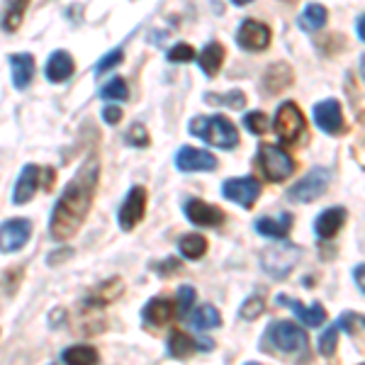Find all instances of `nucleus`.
Instances as JSON below:
<instances>
[{
	"label": "nucleus",
	"instance_id": "1",
	"mask_svg": "<svg viewBox=\"0 0 365 365\" xmlns=\"http://www.w3.org/2000/svg\"><path fill=\"white\" fill-rule=\"evenodd\" d=\"M100 180V161L88 158V161L76 170V175L68 180L63 192L58 195L54 210H51L49 234L54 241H68L78 229L83 227L93 210V200L98 192Z\"/></svg>",
	"mask_w": 365,
	"mask_h": 365
},
{
	"label": "nucleus",
	"instance_id": "2",
	"mask_svg": "<svg viewBox=\"0 0 365 365\" xmlns=\"http://www.w3.org/2000/svg\"><path fill=\"white\" fill-rule=\"evenodd\" d=\"M187 132L192 137L202 139L205 144L217 146V149H237L239 146V129L225 115H200L192 117Z\"/></svg>",
	"mask_w": 365,
	"mask_h": 365
},
{
	"label": "nucleus",
	"instance_id": "3",
	"mask_svg": "<svg viewBox=\"0 0 365 365\" xmlns=\"http://www.w3.org/2000/svg\"><path fill=\"white\" fill-rule=\"evenodd\" d=\"M266 349L280 353V356L304 361V358H309L307 331L297 327L295 322H273L266 329Z\"/></svg>",
	"mask_w": 365,
	"mask_h": 365
},
{
	"label": "nucleus",
	"instance_id": "4",
	"mask_svg": "<svg viewBox=\"0 0 365 365\" xmlns=\"http://www.w3.org/2000/svg\"><path fill=\"white\" fill-rule=\"evenodd\" d=\"M256 163H258V168H261L263 178L270 180V182L287 180L297 168L295 158L287 154L285 149H280V146H275V144H261V146H258Z\"/></svg>",
	"mask_w": 365,
	"mask_h": 365
},
{
	"label": "nucleus",
	"instance_id": "5",
	"mask_svg": "<svg viewBox=\"0 0 365 365\" xmlns=\"http://www.w3.org/2000/svg\"><path fill=\"white\" fill-rule=\"evenodd\" d=\"M299 261V249L295 244H287V241H278L275 246H268L261 253V266L263 270L275 280H282L292 273V268Z\"/></svg>",
	"mask_w": 365,
	"mask_h": 365
},
{
	"label": "nucleus",
	"instance_id": "6",
	"mask_svg": "<svg viewBox=\"0 0 365 365\" xmlns=\"http://www.w3.org/2000/svg\"><path fill=\"white\" fill-rule=\"evenodd\" d=\"M273 129L282 144H297L304 137V115L297 103H282L275 113Z\"/></svg>",
	"mask_w": 365,
	"mask_h": 365
},
{
	"label": "nucleus",
	"instance_id": "7",
	"mask_svg": "<svg viewBox=\"0 0 365 365\" xmlns=\"http://www.w3.org/2000/svg\"><path fill=\"white\" fill-rule=\"evenodd\" d=\"M329 180H331V173L327 168H312L302 180L287 190V197L292 202H314L327 192Z\"/></svg>",
	"mask_w": 365,
	"mask_h": 365
},
{
	"label": "nucleus",
	"instance_id": "8",
	"mask_svg": "<svg viewBox=\"0 0 365 365\" xmlns=\"http://www.w3.org/2000/svg\"><path fill=\"white\" fill-rule=\"evenodd\" d=\"M146 202H149V195H146V187L134 185L132 190L127 192L125 202H122L120 212H117V222H120L122 232H132L134 227L144 220L146 215Z\"/></svg>",
	"mask_w": 365,
	"mask_h": 365
},
{
	"label": "nucleus",
	"instance_id": "9",
	"mask_svg": "<svg viewBox=\"0 0 365 365\" xmlns=\"http://www.w3.org/2000/svg\"><path fill=\"white\" fill-rule=\"evenodd\" d=\"M222 195L232 202H237L239 207L251 210L256 205V200L261 197V182L251 175H241V178H229L222 185Z\"/></svg>",
	"mask_w": 365,
	"mask_h": 365
},
{
	"label": "nucleus",
	"instance_id": "10",
	"mask_svg": "<svg viewBox=\"0 0 365 365\" xmlns=\"http://www.w3.org/2000/svg\"><path fill=\"white\" fill-rule=\"evenodd\" d=\"M32 237V222L27 217H17V220H5L0 225V253H15L27 246Z\"/></svg>",
	"mask_w": 365,
	"mask_h": 365
},
{
	"label": "nucleus",
	"instance_id": "11",
	"mask_svg": "<svg viewBox=\"0 0 365 365\" xmlns=\"http://www.w3.org/2000/svg\"><path fill=\"white\" fill-rule=\"evenodd\" d=\"M175 168L182 170V173H210V170L220 168V161H217L215 154H210L205 149L182 146L175 154Z\"/></svg>",
	"mask_w": 365,
	"mask_h": 365
},
{
	"label": "nucleus",
	"instance_id": "12",
	"mask_svg": "<svg viewBox=\"0 0 365 365\" xmlns=\"http://www.w3.org/2000/svg\"><path fill=\"white\" fill-rule=\"evenodd\" d=\"M270 39H273V32H270V27L261 20H244L237 32V44L244 51H253V54L268 49Z\"/></svg>",
	"mask_w": 365,
	"mask_h": 365
},
{
	"label": "nucleus",
	"instance_id": "13",
	"mask_svg": "<svg viewBox=\"0 0 365 365\" xmlns=\"http://www.w3.org/2000/svg\"><path fill=\"white\" fill-rule=\"evenodd\" d=\"M314 122L319 125L322 132L331 134V137H339V134L346 132V120H344V110H341V103L336 98L322 100V103L314 105Z\"/></svg>",
	"mask_w": 365,
	"mask_h": 365
},
{
	"label": "nucleus",
	"instance_id": "14",
	"mask_svg": "<svg viewBox=\"0 0 365 365\" xmlns=\"http://www.w3.org/2000/svg\"><path fill=\"white\" fill-rule=\"evenodd\" d=\"M182 212H185V217L195 227H212V229H215V227H222L227 222L225 210H220L217 205H207L205 200H200V197L187 200Z\"/></svg>",
	"mask_w": 365,
	"mask_h": 365
},
{
	"label": "nucleus",
	"instance_id": "15",
	"mask_svg": "<svg viewBox=\"0 0 365 365\" xmlns=\"http://www.w3.org/2000/svg\"><path fill=\"white\" fill-rule=\"evenodd\" d=\"M292 83H295V71L285 61L270 63L261 76V91L266 93V96H280V93L287 91Z\"/></svg>",
	"mask_w": 365,
	"mask_h": 365
},
{
	"label": "nucleus",
	"instance_id": "16",
	"mask_svg": "<svg viewBox=\"0 0 365 365\" xmlns=\"http://www.w3.org/2000/svg\"><path fill=\"white\" fill-rule=\"evenodd\" d=\"M44 168L34 166V163H27L25 168L20 170L13 187V202L15 205H27L29 200L34 197V192L39 190V182H42Z\"/></svg>",
	"mask_w": 365,
	"mask_h": 365
},
{
	"label": "nucleus",
	"instance_id": "17",
	"mask_svg": "<svg viewBox=\"0 0 365 365\" xmlns=\"http://www.w3.org/2000/svg\"><path fill=\"white\" fill-rule=\"evenodd\" d=\"M76 71V61L68 51L56 49L54 54L46 58V66H44V76L49 83H66V81L73 76Z\"/></svg>",
	"mask_w": 365,
	"mask_h": 365
},
{
	"label": "nucleus",
	"instance_id": "18",
	"mask_svg": "<svg viewBox=\"0 0 365 365\" xmlns=\"http://www.w3.org/2000/svg\"><path fill=\"white\" fill-rule=\"evenodd\" d=\"M278 304H282V307H290L292 312H295L297 319L302 322L304 327H309V329H317V327H322V324L327 322V309H324L319 302H314L312 307H304V304L297 302L295 297L280 295L278 297Z\"/></svg>",
	"mask_w": 365,
	"mask_h": 365
},
{
	"label": "nucleus",
	"instance_id": "19",
	"mask_svg": "<svg viewBox=\"0 0 365 365\" xmlns=\"http://www.w3.org/2000/svg\"><path fill=\"white\" fill-rule=\"evenodd\" d=\"M8 61H10V73H13V86L17 91H27L34 78V71H37L34 56L27 54V51H20V54H10Z\"/></svg>",
	"mask_w": 365,
	"mask_h": 365
},
{
	"label": "nucleus",
	"instance_id": "20",
	"mask_svg": "<svg viewBox=\"0 0 365 365\" xmlns=\"http://www.w3.org/2000/svg\"><path fill=\"white\" fill-rule=\"evenodd\" d=\"M125 292V282H122L120 278H110L105 282H100L98 287H93L91 292L86 295V307H105V304H113L117 297Z\"/></svg>",
	"mask_w": 365,
	"mask_h": 365
},
{
	"label": "nucleus",
	"instance_id": "21",
	"mask_svg": "<svg viewBox=\"0 0 365 365\" xmlns=\"http://www.w3.org/2000/svg\"><path fill=\"white\" fill-rule=\"evenodd\" d=\"M346 210L344 207H329L324 210L314 222V232L319 239H334L346 225Z\"/></svg>",
	"mask_w": 365,
	"mask_h": 365
},
{
	"label": "nucleus",
	"instance_id": "22",
	"mask_svg": "<svg viewBox=\"0 0 365 365\" xmlns=\"http://www.w3.org/2000/svg\"><path fill=\"white\" fill-rule=\"evenodd\" d=\"M256 232L261 234V237H268L275 241L287 239V234L292 232V215L282 212L280 217H261V220H256Z\"/></svg>",
	"mask_w": 365,
	"mask_h": 365
},
{
	"label": "nucleus",
	"instance_id": "23",
	"mask_svg": "<svg viewBox=\"0 0 365 365\" xmlns=\"http://www.w3.org/2000/svg\"><path fill=\"white\" fill-rule=\"evenodd\" d=\"M173 314H175V299L168 297H154L141 309V319L146 324H154V327H163Z\"/></svg>",
	"mask_w": 365,
	"mask_h": 365
},
{
	"label": "nucleus",
	"instance_id": "24",
	"mask_svg": "<svg viewBox=\"0 0 365 365\" xmlns=\"http://www.w3.org/2000/svg\"><path fill=\"white\" fill-rule=\"evenodd\" d=\"M225 58H227V49L222 46L220 42H210L200 51L197 56V63H200V71H202L207 78H215L217 73L225 66Z\"/></svg>",
	"mask_w": 365,
	"mask_h": 365
},
{
	"label": "nucleus",
	"instance_id": "25",
	"mask_svg": "<svg viewBox=\"0 0 365 365\" xmlns=\"http://www.w3.org/2000/svg\"><path fill=\"white\" fill-rule=\"evenodd\" d=\"M29 8V0H8L3 8V15H0V27H3V32H17L22 25V20H25V13Z\"/></svg>",
	"mask_w": 365,
	"mask_h": 365
},
{
	"label": "nucleus",
	"instance_id": "26",
	"mask_svg": "<svg viewBox=\"0 0 365 365\" xmlns=\"http://www.w3.org/2000/svg\"><path fill=\"white\" fill-rule=\"evenodd\" d=\"M61 361L66 365H98L100 356L93 346L78 344V346H68V349L61 353Z\"/></svg>",
	"mask_w": 365,
	"mask_h": 365
},
{
	"label": "nucleus",
	"instance_id": "27",
	"mask_svg": "<svg viewBox=\"0 0 365 365\" xmlns=\"http://www.w3.org/2000/svg\"><path fill=\"white\" fill-rule=\"evenodd\" d=\"M327 20H329L327 8L319 3H309L307 8H304V13L299 15V27H302L304 32H319V29L327 25Z\"/></svg>",
	"mask_w": 365,
	"mask_h": 365
},
{
	"label": "nucleus",
	"instance_id": "28",
	"mask_svg": "<svg viewBox=\"0 0 365 365\" xmlns=\"http://www.w3.org/2000/svg\"><path fill=\"white\" fill-rule=\"evenodd\" d=\"M190 324L197 331H210V329H217L222 324V314L215 304H202V307H197L192 312Z\"/></svg>",
	"mask_w": 365,
	"mask_h": 365
},
{
	"label": "nucleus",
	"instance_id": "29",
	"mask_svg": "<svg viewBox=\"0 0 365 365\" xmlns=\"http://www.w3.org/2000/svg\"><path fill=\"white\" fill-rule=\"evenodd\" d=\"M195 349H197L195 339H190L187 334L178 331V329H173V331L168 334V353L173 358H178V361H185Z\"/></svg>",
	"mask_w": 365,
	"mask_h": 365
},
{
	"label": "nucleus",
	"instance_id": "30",
	"mask_svg": "<svg viewBox=\"0 0 365 365\" xmlns=\"http://www.w3.org/2000/svg\"><path fill=\"white\" fill-rule=\"evenodd\" d=\"M178 249L185 258L197 261V258H202L205 253H207V239H205L202 234H185V237H180L178 241Z\"/></svg>",
	"mask_w": 365,
	"mask_h": 365
},
{
	"label": "nucleus",
	"instance_id": "31",
	"mask_svg": "<svg viewBox=\"0 0 365 365\" xmlns=\"http://www.w3.org/2000/svg\"><path fill=\"white\" fill-rule=\"evenodd\" d=\"M100 98L108 100V103H125L129 98V88H127V81L122 76H115L110 78L108 83L100 88Z\"/></svg>",
	"mask_w": 365,
	"mask_h": 365
},
{
	"label": "nucleus",
	"instance_id": "32",
	"mask_svg": "<svg viewBox=\"0 0 365 365\" xmlns=\"http://www.w3.org/2000/svg\"><path fill=\"white\" fill-rule=\"evenodd\" d=\"M205 100L212 105H220V108H232V110H241L246 105V96L241 91H227V93H207Z\"/></svg>",
	"mask_w": 365,
	"mask_h": 365
},
{
	"label": "nucleus",
	"instance_id": "33",
	"mask_svg": "<svg viewBox=\"0 0 365 365\" xmlns=\"http://www.w3.org/2000/svg\"><path fill=\"white\" fill-rule=\"evenodd\" d=\"M195 297H197V292H195V287H192V285L178 287V297H175V314H178V317L190 314V307L195 304Z\"/></svg>",
	"mask_w": 365,
	"mask_h": 365
},
{
	"label": "nucleus",
	"instance_id": "34",
	"mask_svg": "<svg viewBox=\"0 0 365 365\" xmlns=\"http://www.w3.org/2000/svg\"><path fill=\"white\" fill-rule=\"evenodd\" d=\"M263 312H266V302H263V297L253 295V297L246 299L244 304H241L239 317H241V319H246V322H253V319H258Z\"/></svg>",
	"mask_w": 365,
	"mask_h": 365
},
{
	"label": "nucleus",
	"instance_id": "35",
	"mask_svg": "<svg viewBox=\"0 0 365 365\" xmlns=\"http://www.w3.org/2000/svg\"><path fill=\"white\" fill-rule=\"evenodd\" d=\"M244 127L249 129L251 134H266L268 132V127H270V120H268V115L266 113H246L244 115Z\"/></svg>",
	"mask_w": 365,
	"mask_h": 365
},
{
	"label": "nucleus",
	"instance_id": "36",
	"mask_svg": "<svg viewBox=\"0 0 365 365\" xmlns=\"http://www.w3.org/2000/svg\"><path fill=\"white\" fill-rule=\"evenodd\" d=\"M336 344H339V327H329L319 339V353L331 358L336 353Z\"/></svg>",
	"mask_w": 365,
	"mask_h": 365
},
{
	"label": "nucleus",
	"instance_id": "37",
	"mask_svg": "<svg viewBox=\"0 0 365 365\" xmlns=\"http://www.w3.org/2000/svg\"><path fill=\"white\" fill-rule=\"evenodd\" d=\"M125 61V51L122 49H115V51H108L100 61L96 63V76H103V73H108L110 68H115V66H120V63Z\"/></svg>",
	"mask_w": 365,
	"mask_h": 365
},
{
	"label": "nucleus",
	"instance_id": "38",
	"mask_svg": "<svg viewBox=\"0 0 365 365\" xmlns=\"http://www.w3.org/2000/svg\"><path fill=\"white\" fill-rule=\"evenodd\" d=\"M127 141L132 146H137V149H146V146L151 144V137H149V132H146V127L141 125V122H137V125H132V129L127 132Z\"/></svg>",
	"mask_w": 365,
	"mask_h": 365
},
{
	"label": "nucleus",
	"instance_id": "39",
	"mask_svg": "<svg viewBox=\"0 0 365 365\" xmlns=\"http://www.w3.org/2000/svg\"><path fill=\"white\" fill-rule=\"evenodd\" d=\"M192 58H195V49L187 42H178L175 46H170V51H168V61H173V63H185V61H192Z\"/></svg>",
	"mask_w": 365,
	"mask_h": 365
},
{
	"label": "nucleus",
	"instance_id": "40",
	"mask_svg": "<svg viewBox=\"0 0 365 365\" xmlns=\"http://www.w3.org/2000/svg\"><path fill=\"white\" fill-rule=\"evenodd\" d=\"M156 270L161 278H168V275H175V273H180L182 270V263L178 261V258H163V261H158L151 266Z\"/></svg>",
	"mask_w": 365,
	"mask_h": 365
},
{
	"label": "nucleus",
	"instance_id": "41",
	"mask_svg": "<svg viewBox=\"0 0 365 365\" xmlns=\"http://www.w3.org/2000/svg\"><path fill=\"white\" fill-rule=\"evenodd\" d=\"M122 117H125V113H122L120 105H105V110H103V120L108 122V125H120Z\"/></svg>",
	"mask_w": 365,
	"mask_h": 365
},
{
	"label": "nucleus",
	"instance_id": "42",
	"mask_svg": "<svg viewBox=\"0 0 365 365\" xmlns=\"http://www.w3.org/2000/svg\"><path fill=\"white\" fill-rule=\"evenodd\" d=\"M353 280H356L358 290L365 292V263L363 266H356V270H353Z\"/></svg>",
	"mask_w": 365,
	"mask_h": 365
},
{
	"label": "nucleus",
	"instance_id": "43",
	"mask_svg": "<svg viewBox=\"0 0 365 365\" xmlns=\"http://www.w3.org/2000/svg\"><path fill=\"white\" fill-rule=\"evenodd\" d=\"M73 251L71 249H58V251H51L49 253V263H61V258H71Z\"/></svg>",
	"mask_w": 365,
	"mask_h": 365
},
{
	"label": "nucleus",
	"instance_id": "44",
	"mask_svg": "<svg viewBox=\"0 0 365 365\" xmlns=\"http://www.w3.org/2000/svg\"><path fill=\"white\" fill-rule=\"evenodd\" d=\"M358 37H361L363 42H365V15L358 17Z\"/></svg>",
	"mask_w": 365,
	"mask_h": 365
},
{
	"label": "nucleus",
	"instance_id": "45",
	"mask_svg": "<svg viewBox=\"0 0 365 365\" xmlns=\"http://www.w3.org/2000/svg\"><path fill=\"white\" fill-rule=\"evenodd\" d=\"M361 73H363V78H365V54H363V58H361Z\"/></svg>",
	"mask_w": 365,
	"mask_h": 365
},
{
	"label": "nucleus",
	"instance_id": "46",
	"mask_svg": "<svg viewBox=\"0 0 365 365\" xmlns=\"http://www.w3.org/2000/svg\"><path fill=\"white\" fill-rule=\"evenodd\" d=\"M234 5H246V3H251V0H232Z\"/></svg>",
	"mask_w": 365,
	"mask_h": 365
},
{
	"label": "nucleus",
	"instance_id": "47",
	"mask_svg": "<svg viewBox=\"0 0 365 365\" xmlns=\"http://www.w3.org/2000/svg\"><path fill=\"white\" fill-rule=\"evenodd\" d=\"M282 3H297V0H282Z\"/></svg>",
	"mask_w": 365,
	"mask_h": 365
},
{
	"label": "nucleus",
	"instance_id": "48",
	"mask_svg": "<svg viewBox=\"0 0 365 365\" xmlns=\"http://www.w3.org/2000/svg\"><path fill=\"white\" fill-rule=\"evenodd\" d=\"M246 365H261V363H246Z\"/></svg>",
	"mask_w": 365,
	"mask_h": 365
},
{
	"label": "nucleus",
	"instance_id": "49",
	"mask_svg": "<svg viewBox=\"0 0 365 365\" xmlns=\"http://www.w3.org/2000/svg\"><path fill=\"white\" fill-rule=\"evenodd\" d=\"M51 365H54V363H51Z\"/></svg>",
	"mask_w": 365,
	"mask_h": 365
}]
</instances>
